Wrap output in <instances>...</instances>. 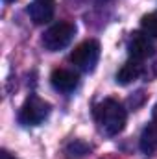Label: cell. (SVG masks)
<instances>
[{
  "mask_svg": "<svg viewBox=\"0 0 157 159\" xmlns=\"http://www.w3.org/2000/svg\"><path fill=\"white\" fill-rule=\"evenodd\" d=\"M142 70H144L142 61H137V59H131V57H129V61H126V63L118 69L117 83L128 85V83H131V81H135V80L139 78V76L142 74Z\"/></svg>",
  "mask_w": 157,
  "mask_h": 159,
  "instance_id": "ba28073f",
  "label": "cell"
},
{
  "mask_svg": "<svg viewBox=\"0 0 157 159\" xmlns=\"http://www.w3.org/2000/svg\"><path fill=\"white\" fill-rule=\"evenodd\" d=\"M28 13L35 24H44L54 17V0H34Z\"/></svg>",
  "mask_w": 157,
  "mask_h": 159,
  "instance_id": "52a82bcc",
  "label": "cell"
},
{
  "mask_svg": "<svg viewBox=\"0 0 157 159\" xmlns=\"http://www.w3.org/2000/svg\"><path fill=\"white\" fill-rule=\"evenodd\" d=\"M0 159H15V157H13V156H11L9 152H6V150H2V152H0Z\"/></svg>",
  "mask_w": 157,
  "mask_h": 159,
  "instance_id": "7c38bea8",
  "label": "cell"
},
{
  "mask_svg": "<svg viewBox=\"0 0 157 159\" xmlns=\"http://www.w3.org/2000/svg\"><path fill=\"white\" fill-rule=\"evenodd\" d=\"M141 26H142V32L148 35V37H155L157 39V13H148L142 17L141 20Z\"/></svg>",
  "mask_w": 157,
  "mask_h": 159,
  "instance_id": "30bf717a",
  "label": "cell"
},
{
  "mask_svg": "<svg viewBox=\"0 0 157 159\" xmlns=\"http://www.w3.org/2000/svg\"><path fill=\"white\" fill-rule=\"evenodd\" d=\"M89 150H91V146L85 144V143H81V141H74V143L69 144V148H67V152H69L70 156H78V157L89 154Z\"/></svg>",
  "mask_w": 157,
  "mask_h": 159,
  "instance_id": "8fae6325",
  "label": "cell"
},
{
  "mask_svg": "<svg viewBox=\"0 0 157 159\" xmlns=\"http://www.w3.org/2000/svg\"><path fill=\"white\" fill-rule=\"evenodd\" d=\"M126 119H128L126 109L122 107V104H118L113 98H105L104 102H100L94 107V120H96L100 131L109 137L118 135L124 129Z\"/></svg>",
  "mask_w": 157,
  "mask_h": 159,
  "instance_id": "6da1fadb",
  "label": "cell"
},
{
  "mask_svg": "<svg viewBox=\"0 0 157 159\" xmlns=\"http://www.w3.org/2000/svg\"><path fill=\"white\" fill-rule=\"evenodd\" d=\"M98 59H100V44L94 39L83 41L70 54V61L83 72H92Z\"/></svg>",
  "mask_w": 157,
  "mask_h": 159,
  "instance_id": "277c9868",
  "label": "cell"
},
{
  "mask_svg": "<svg viewBox=\"0 0 157 159\" xmlns=\"http://www.w3.org/2000/svg\"><path fill=\"white\" fill-rule=\"evenodd\" d=\"M50 81H52L54 89H57L61 93H70L78 87V74H74L72 70H67V69H56L50 76Z\"/></svg>",
  "mask_w": 157,
  "mask_h": 159,
  "instance_id": "8992f818",
  "label": "cell"
},
{
  "mask_svg": "<svg viewBox=\"0 0 157 159\" xmlns=\"http://www.w3.org/2000/svg\"><path fill=\"white\" fill-rule=\"evenodd\" d=\"M48 115H50V104L35 94H30L20 107L19 120L24 126H39L41 122L46 120Z\"/></svg>",
  "mask_w": 157,
  "mask_h": 159,
  "instance_id": "3957f363",
  "label": "cell"
},
{
  "mask_svg": "<svg viewBox=\"0 0 157 159\" xmlns=\"http://www.w3.org/2000/svg\"><path fill=\"white\" fill-rule=\"evenodd\" d=\"M128 54L131 59L144 61L146 57L154 56V43L150 41V37L144 32H135L128 43Z\"/></svg>",
  "mask_w": 157,
  "mask_h": 159,
  "instance_id": "5b68a950",
  "label": "cell"
},
{
  "mask_svg": "<svg viewBox=\"0 0 157 159\" xmlns=\"http://www.w3.org/2000/svg\"><path fill=\"white\" fill-rule=\"evenodd\" d=\"M4 2H7V4H9V2H15V0H4Z\"/></svg>",
  "mask_w": 157,
  "mask_h": 159,
  "instance_id": "5bb4252c",
  "label": "cell"
},
{
  "mask_svg": "<svg viewBox=\"0 0 157 159\" xmlns=\"http://www.w3.org/2000/svg\"><path fill=\"white\" fill-rule=\"evenodd\" d=\"M139 146L144 154H154L157 150V120H152L141 133V141Z\"/></svg>",
  "mask_w": 157,
  "mask_h": 159,
  "instance_id": "9c48e42d",
  "label": "cell"
},
{
  "mask_svg": "<svg viewBox=\"0 0 157 159\" xmlns=\"http://www.w3.org/2000/svg\"><path fill=\"white\" fill-rule=\"evenodd\" d=\"M154 120H157V106L154 107Z\"/></svg>",
  "mask_w": 157,
  "mask_h": 159,
  "instance_id": "4fadbf2b",
  "label": "cell"
},
{
  "mask_svg": "<svg viewBox=\"0 0 157 159\" xmlns=\"http://www.w3.org/2000/svg\"><path fill=\"white\" fill-rule=\"evenodd\" d=\"M74 34H76V26L72 22H57L43 34L41 43L48 52H59L70 44V41L74 39Z\"/></svg>",
  "mask_w": 157,
  "mask_h": 159,
  "instance_id": "7a4b0ae2",
  "label": "cell"
}]
</instances>
